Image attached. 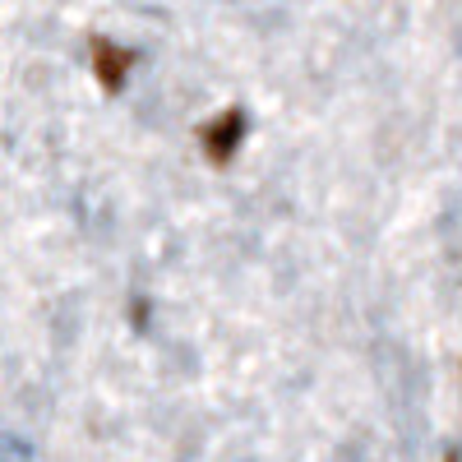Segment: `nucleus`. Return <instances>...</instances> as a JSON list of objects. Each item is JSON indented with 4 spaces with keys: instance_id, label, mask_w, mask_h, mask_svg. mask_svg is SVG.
<instances>
[{
    "instance_id": "f03ea898",
    "label": "nucleus",
    "mask_w": 462,
    "mask_h": 462,
    "mask_svg": "<svg viewBox=\"0 0 462 462\" xmlns=\"http://www.w3.org/2000/svg\"><path fill=\"white\" fill-rule=\"evenodd\" d=\"M88 51H93V74H97V84H102L106 93H121V88H125V74H130V65H134V56H130L125 47H116L111 37H93Z\"/></svg>"
},
{
    "instance_id": "f257e3e1",
    "label": "nucleus",
    "mask_w": 462,
    "mask_h": 462,
    "mask_svg": "<svg viewBox=\"0 0 462 462\" xmlns=\"http://www.w3.org/2000/svg\"><path fill=\"white\" fill-rule=\"evenodd\" d=\"M199 139H204V148H208V158L222 167V162H231V152L241 148V139H245V111L241 106H226L217 121H208L204 130H199Z\"/></svg>"
},
{
    "instance_id": "7ed1b4c3",
    "label": "nucleus",
    "mask_w": 462,
    "mask_h": 462,
    "mask_svg": "<svg viewBox=\"0 0 462 462\" xmlns=\"http://www.w3.org/2000/svg\"><path fill=\"white\" fill-rule=\"evenodd\" d=\"M444 462H457V453H453V448H448V453H444Z\"/></svg>"
}]
</instances>
